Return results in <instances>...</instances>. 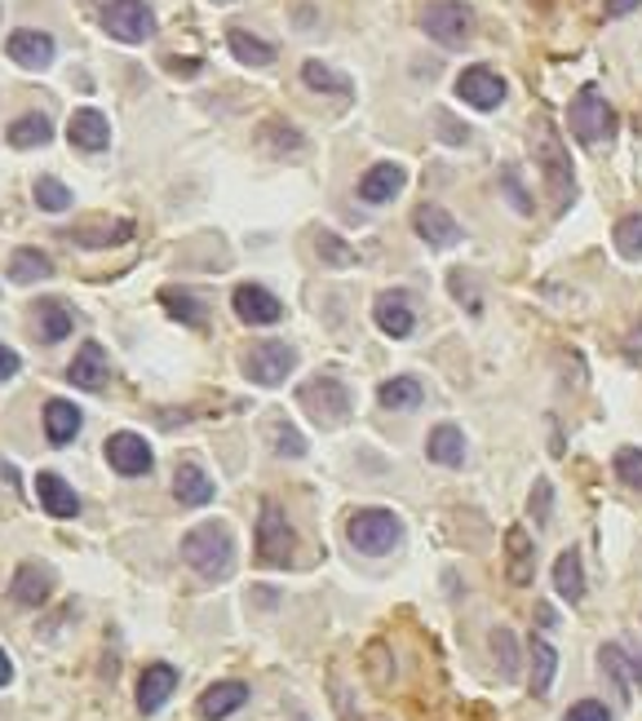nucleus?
I'll return each instance as SVG.
<instances>
[{"label": "nucleus", "instance_id": "1", "mask_svg": "<svg viewBox=\"0 0 642 721\" xmlns=\"http://www.w3.org/2000/svg\"><path fill=\"white\" fill-rule=\"evenodd\" d=\"M182 562L204 580H226L235 567V540L222 523H200L182 536Z\"/></svg>", "mask_w": 642, "mask_h": 721}, {"label": "nucleus", "instance_id": "2", "mask_svg": "<svg viewBox=\"0 0 642 721\" xmlns=\"http://www.w3.org/2000/svg\"><path fill=\"white\" fill-rule=\"evenodd\" d=\"M346 540H351V549H360L368 558H382L404 540V523H399L395 509H377V505L355 509L351 523H346Z\"/></svg>", "mask_w": 642, "mask_h": 721}, {"label": "nucleus", "instance_id": "3", "mask_svg": "<svg viewBox=\"0 0 642 721\" xmlns=\"http://www.w3.org/2000/svg\"><path fill=\"white\" fill-rule=\"evenodd\" d=\"M297 403L301 412H310L314 426H324V430H338L351 421V390L338 381V377H314L297 390Z\"/></svg>", "mask_w": 642, "mask_h": 721}, {"label": "nucleus", "instance_id": "4", "mask_svg": "<svg viewBox=\"0 0 642 721\" xmlns=\"http://www.w3.org/2000/svg\"><path fill=\"white\" fill-rule=\"evenodd\" d=\"M421 32L443 50H461L474 36V10L466 0H430L421 10Z\"/></svg>", "mask_w": 642, "mask_h": 721}, {"label": "nucleus", "instance_id": "5", "mask_svg": "<svg viewBox=\"0 0 642 721\" xmlns=\"http://www.w3.org/2000/svg\"><path fill=\"white\" fill-rule=\"evenodd\" d=\"M297 368V349L288 341H257L248 354H244V377L261 390H275L292 377Z\"/></svg>", "mask_w": 642, "mask_h": 721}, {"label": "nucleus", "instance_id": "6", "mask_svg": "<svg viewBox=\"0 0 642 721\" xmlns=\"http://www.w3.org/2000/svg\"><path fill=\"white\" fill-rule=\"evenodd\" d=\"M567 120H571V133H576L585 147L611 142V133H616V111L607 107V98H602L593 85H585V89L571 98Z\"/></svg>", "mask_w": 642, "mask_h": 721}, {"label": "nucleus", "instance_id": "7", "mask_svg": "<svg viewBox=\"0 0 642 721\" xmlns=\"http://www.w3.org/2000/svg\"><path fill=\"white\" fill-rule=\"evenodd\" d=\"M536 160H541L545 186L554 195V213H563L571 204V195H576V177H571V160H567V151H563V142H558V133L549 125H541V133H536Z\"/></svg>", "mask_w": 642, "mask_h": 721}, {"label": "nucleus", "instance_id": "8", "mask_svg": "<svg viewBox=\"0 0 642 721\" xmlns=\"http://www.w3.org/2000/svg\"><path fill=\"white\" fill-rule=\"evenodd\" d=\"M292 549H297V536H292L283 509L275 501H261V514H257V562L261 567H288Z\"/></svg>", "mask_w": 642, "mask_h": 721}, {"label": "nucleus", "instance_id": "9", "mask_svg": "<svg viewBox=\"0 0 642 721\" xmlns=\"http://www.w3.org/2000/svg\"><path fill=\"white\" fill-rule=\"evenodd\" d=\"M103 28L111 41H125V45H142L156 36V14L147 0H111L103 10Z\"/></svg>", "mask_w": 642, "mask_h": 721}, {"label": "nucleus", "instance_id": "10", "mask_svg": "<svg viewBox=\"0 0 642 721\" xmlns=\"http://www.w3.org/2000/svg\"><path fill=\"white\" fill-rule=\"evenodd\" d=\"M103 448H107V465H111L116 474H125V478H142V474H151V465H156L151 443H147L142 434H133V430L111 434Z\"/></svg>", "mask_w": 642, "mask_h": 721}, {"label": "nucleus", "instance_id": "11", "mask_svg": "<svg viewBox=\"0 0 642 721\" xmlns=\"http://www.w3.org/2000/svg\"><path fill=\"white\" fill-rule=\"evenodd\" d=\"M457 98L466 107H474V111H496L505 103V80L492 67H483V63L479 67H466L457 76Z\"/></svg>", "mask_w": 642, "mask_h": 721}, {"label": "nucleus", "instance_id": "12", "mask_svg": "<svg viewBox=\"0 0 642 721\" xmlns=\"http://www.w3.org/2000/svg\"><path fill=\"white\" fill-rule=\"evenodd\" d=\"M231 305H235V314H239L244 323H253V327H266V323H279V319H283V301H279L270 288H261V283H239L235 297H231Z\"/></svg>", "mask_w": 642, "mask_h": 721}, {"label": "nucleus", "instance_id": "13", "mask_svg": "<svg viewBox=\"0 0 642 721\" xmlns=\"http://www.w3.org/2000/svg\"><path fill=\"white\" fill-rule=\"evenodd\" d=\"M107 377H111V368H107V349H103V341H85V345L76 349V358H72V368H67V381H72L76 390L98 395V390L107 386Z\"/></svg>", "mask_w": 642, "mask_h": 721}, {"label": "nucleus", "instance_id": "14", "mask_svg": "<svg viewBox=\"0 0 642 721\" xmlns=\"http://www.w3.org/2000/svg\"><path fill=\"white\" fill-rule=\"evenodd\" d=\"M598 664H602V672L611 677V686H616L620 699H633V695L642 690V664H638L624 646H616V642L598 646Z\"/></svg>", "mask_w": 642, "mask_h": 721}, {"label": "nucleus", "instance_id": "15", "mask_svg": "<svg viewBox=\"0 0 642 721\" xmlns=\"http://www.w3.org/2000/svg\"><path fill=\"white\" fill-rule=\"evenodd\" d=\"M54 36L50 32H36V28H23V32H14L10 41H6V54L19 63V67H28V72H45L50 63H54Z\"/></svg>", "mask_w": 642, "mask_h": 721}, {"label": "nucleus", "instance_id": "16", "mask_svg": "<svg viewBox=\"0 0 642 721\" xmlns=\"http://www.w3.org/2000/svg\"><path fill=\"white\" fill-rule=\"evenodd\" d=\"M413 226H417V235L430 244V248H457L461 244V226H457V217L443 208V204H421L417 213H413Z\"/></svg>", "mask_w": 642, "mask_h": 721}, {"label": "nucleus", "instance_id": "17", "mask_svg": "<svg viewBox=\"0 0 642 721\" xmlns=\"http://www.w3.org/2000/svg\"><path fill=\"white\" fill-rule=\"evenodd\" d=\"M178 681H182V672L173 664H147V672L138 677V712L156 717L169 703V695L178 690Z\"/></svg>", "mask_w": 642, "mask_h": 721}, {"label": "nucleus", "instance_id": "18", "mask_svg": "<svg viewBox=\"0 0 642 721\" xmlns=\"http://www.w3.org/2000/svg\"><path fill=\"white\" fill-rule=\"evenodd\" d=\"M404 186H408V169L395 164V160H382L360 177V200L364 204H390Z\"/></svg>", "mask_w": 642, "mask_h": 721}, {"label": "nucleus", "instance_id": "19", "mask_svg": "<svg viewBox=\"0 0 642 721\" xmlns=\"http://www.w3.org/2000/svg\"><path fill=\"white\" fill-rule=\"evenodd\" d=\"M505 575L514 589H527L536 580V540L523 527L505 531Z\"/></svg>", "mask_w": 642, "mask_h": 721}, {"label": "nucleus", "instance_id": "20", "mask_svg": "<svg viewBox=\"0 0 642 721\" xmlns=\"http://www.w3.org/2000/svg\"><path fill=\"white\" fill-rule=\"evenodd\" d=\"M67 138H72L76 151L98 155V151L111 147V120H107L103 111H94V107H81V111L72 116V125H67Z\"/></svg>", "mask_w": 642, "mask_h": 721}, {"label": "nucleus", "instance_id": "21", "mask_svg": "<svg viewBox=\"0 0 642 721\" xmlns=\"http://www.w3.org/2000/svg\"><path fill=\"white\" fill-rule=\"evenodd\" d=\"M373 319H377V327H382L386 336H395V341L413 336V327H417L413 297H408V292H382L377 305H373Z\"/></svg>", "mask_w": 642, "mask_h": 721}, {"label": "nucleus", "instance_id": "22", "mask_svg": "<svg viewBox=\"0 0 642 721\" xmlns=\"http://www.w3.org/2000/svg\"><path fill=\"white\" fill-rule=\"evenodd\" d=\"M36 501H41V509L50 514V518H81V496H76V487L67 483V478H58V474H36Z\"/></svg>", "mask_w": 642, "mask_h": 721}, {"label": "nucleus", "instance_id": "23", "mask_svg": "<svg viewBox=\"0 0 642 721\" xmlns=\"http://www.w3.org/2000/svg\"><path fill=\"white\" fill-rule=\"evenodd\" d=\"M50 589H54V571L41 567V562H23L10 580V598L19 606H45L50 602Z\"/></svg>", "mask_w": 642, "mask_h": 721}, {"label": "nucleus", "instance_id": "24", "mask_svg": "<svg viewBox=\"0 0 642 721\" xmlns=\"http://www.w3.org/2000/svg\"><path fill=\"white\" fill-rule=\"evenodd\" d=\"M173 496H178L182 509H204L217 496V487H213V478L195 461H182L178 474H173Z\"/></svg>", "mask_w": 642, "mask_h": 721}, {"label": "nucleus", "instance_id": "25", "mask_svg": "<svg viewBox=\"0 0 642 721\" xmlns=\"http://www.w3.org/2000/svg\"><path fill=\"white\" fill-rule=\"evenodd\" d=\"M426 456H430L435 465H443V470H461V465H466V430L452 426V421L435 426L430 439H426Z\"/></svg>", "mask_w": 642, "mask_h": 721}, {"label": "nucleus", "instance_id": "26", "mask_svg": "<svg viewBox=\"0 0 642 721\" xmlns=\"http://www.w3.org/2000/svg\"><path fill=\"white\" fill-rule=\"evenodd\" d=\"M248 703V686L244 681H213L200 695V717L204 721H226L231 712H239Z\"/></svg>", "mask_w": 642, "mask_h": 721}, {"label": "nucleus", "instance_id": "27", "mask_svg": "<svg viewBox=\"0 0 642 721\" xmlns=\"http://www.w3.org/2000/svg\"><path fill=\"white\" fill-rule=\"evenodd\" d=\"M81 426H85V417H81L76 403H67V399H50L45 403V439L54 448H67L81 434Z\"/></svg>", "mask_w": 642, "mask_h": 721}, {"label": "nucleus", "instance_id": "28", "mask_svg": "<svg viewBox=\"0 0 642 721\" xmlns=\"http://www.w3.org/2000/svg\"><path fill=\"white\" fill-rule=\"evenodd\" d=\"M421 399H426V390H421L417 377H390V381L377 386V403H382L386 412H417Z\"/></svg>", "mask_w": 642, "mask_h": 721}, {"label": "nucleus", "instance_id": "29", "mask_svg": "<svg viewBox=\"0 0 642 721\" xmlns=\"http://www.w3.org/2000/svg\"><path fill=\"white\" fill-rule=\"evenodd\" d=\"M36 323H41V341H45V345L67 341V336H72V327H76L72 310H67L58 297H45V301L36 305Z\"/></svg>", "mask_w": 642, "mask_h": 721}, {"label": "nucleus", "instance_id": "30", "mask_svg": "<svg viewBox=\"0 0 642 721\" xmlns=\"http://www.w3.org/2000/svg\"><path fill=\"white\" fill-rule=\"evenodd\" d=\"M554 589L563 602H580L585 598V567H580V553L576 549H563L558 562H554Z\"/></svg>", "mask_w": 642, "mask_h": 721}, {"label": "nucleus", "instance_id": "31", "mask_svg": "<svg viewBox=\"0 0 642 721\" xmlns=\"http://www.w3.org/2000/svg\"><path fill=\"white\" fill-rule=\"evenodd\" d=\"M226 45H231V54H235L244 67H270V63H275V45L261 41V36H253V32H244V28H231V32H226Z\"/></svg>", "mask_w": 642, "mask_h": 721}, {"label": "nucleus", "instance_id": "32", "mask_svg": "<svg viewBox=\"0 0 642 721\" xmlns=\"http://www.w3.org/2000/svg\"><path fill=\"white\" fill-rule=\"evenodd\" d=\"M10 147H19V151H36V147H45L50 138H54V125H50V116H41V111H28V116H19L14 125H10Z\"/></svg>", "mask_w": 642, "mask_h": 721}, {"label": "nucleus", "instance_id": "33", "mask_svg": "<svg viewBox=\"0 0 642 721\" xmlns=\"http://www.w3.org/2000/svg\"><path fill=\"white\" fill-rule=\"evenodd\" d=\"M527 659H532V695H536V699H545V695H549V686H554V672H558V650H554L545 637H532Z\"/></svg>", "mask_w": 642, "mask_h": 721}, {"label": "nucleus", "instance_id": "34", "mask_svg": "<svg viewBox=\"0 0 642 721\" xmlns=\"http://www.w3.org/2000/svg\"><path fill=\"white\" fill-rule=\"evenodd\" d=\"M160 305H164L173 319H182L186 327H204V323H208L204 301H200L195 292H186V288H160Z\"/></svg>", "mask_w": 642, "mask_h": 721}, {"label": "nucleus", "instance_id": "35", "mask_svg": "<svg viewBox=\"0 0 642 721\" xmlns=\"http://www.w3.org/2000/svg\"><path fill=\"white\" fill-rule=\"evenodd\" d=\"M50 275H54V261L41 248H19L10 257V279L14 283H36V279H50Z\"/></svg>", "mask_w": 642, "mask_h": 721}, {"label": "nucleus", "instance_id": "36", "mask_svg": "<svg viewBox=\"0 0 642 721\" xmlns=\"http://www.w3.org/2000/svg\"><path fill=\"white\" fill-rule=\"evenodd\" d=\"M72 239H76L81 248H111V244L133 239V222H129V217H120V222H103L98 230H72Z\"/></svg>", "mask_w": 642, "mask_h": 721}, {"label": "nucleus", "instance_id": "37", "mask_svg": "<svg viewBox=\"0 0 642 721\" xmlns=\"http://www.w3.org/2000/svg\"><path fill=\"white\" fill-rule=\"evenodd\" d=\"M301 80L314 89V94H351V80L342 76V72H333V67H324V63H319V58H310L306 67H301Z\"/></svg>", "mask_w": 642, "mask_h": 721}, {"label": "nucleus", "instance_id": "38", "mask_svg": "<svg viewBox=\"0 0 642 721\" xmlns=\"http://www.w3.org/2000/svg\"><path fill=\"white\" fill-rule=\"evenodd\" d=\"M611 239H616V252H620L624 261H638V257H642V213H624V217L616 222Z\"/></svg>", "mask_w": 642, "mask_h": 721}, {"label": "nucleus", "instance_id": "39", "mask_svg": "<svg viewBox=\"0 0 642 721\" xmlns=\"http://www.w3.org/2000/svg\"><path fill=\"white\" fill-rule=\"evenodd\" d=\"M314 248H319V257H324L333 270H346V266H355V261H360V252H355V248H351L342 235H333V230H319Z\"/></svg>", "mask_w": 642, "mask_h": 721}, {"label": "nucleus", "instance_id": "40", "mask_svg": "<svg viewBox=\"0 0 642 721\" xmlns=\"http://www.w3.org/2000/svg\"><path fill=\"white\" fill-rule=\"evenodd\" d=\"M492 655H496V664H501V677L514 681V677H518V642H514L510 628H496V633H492Z\"/></svg>", "mask_w": 642, "mask_h": 721}, {"label": "nucleus", "instance_id": "41", "mask_svg": "<svg viewBox=\"0 0 642 721\" xmlns=\"http://www.w3.org/2000/svg\"><path fill=\"white\" fill-rule=\"evenodd\" d=\"M611 470H616V478H620L624 487L642 492V448H620V452L611 456Z\"/></svg>", "mask_w": 642, "mask_h": 721}, {"label": "nucleus", "instance_id": "42", "mask_svg": "<svg viewBox=\"0 0 642 721\" xmlns=\"http://www.w3.org/2000/svg\"><path fill=\"white\" fill-rule=\"evenodd\" d=\"M261 142H270L275 155H288V151H301V147H306V138H301L292 125H283V120H270V125L261 129Z\"/></svg>", "mask_w": 642, "mask_h": 721}, {"label": "nucleus", "instance_id": "43", "mask_svg": "<svg viewBox=\"0 0 642 721\" xmlns=\"http://www.w3.org/2000/svg\"><path fill=\"white\" fill-rule=\"evenodd\" d=\"M32 195H36V204H41L45 213H67V208H72V191H67L58 177H41Z\"/></svg>", "mask_w": 642, "mask_h": 721}, {"label": "nucleus", "instance_id": "44", "mask_svg": "<svg viewBox=\"0 0 642 721\" xmlns=\"http://www.w3.org/2000/svg\"><path fill=\"white\" fill-rule=\"evenodd\" d=\"M270 443H275V452H279V456H292V461H301V456H306V439H301V434H297L288 421H275V426H270Z\"/></svg>", "mask_w": 642, "mask_h": 721}, {"label": "nucleus", "instance_id": "45", "mask_svg": "<svg viewBox=\"0 0 642 721\" xmlns=\"http://www.w3.org/2000/svg\"><path fill=\"white\" fill-rule=\"evenodd\" d=\"M527 509H532L536 527H545V523L554 518V483H549V478H536V487H532V496H527Z\"/></svg>", "mask_w": 642, "mask_h": 721}, {"label": "nucleus", "instance_id": "46", "mask_svg": "<svg viewBox=\"0 0 642 721\" xmlns=\"http://www.w3.org/2000/svg\"><path fill=\"white\" fill-rule=\"evenodd\" d=\"M563 721H611V712H607V703H598V699H580V703H571V708L563 712Z\"/></svg>", "mask_w": 642, "mask_h": 721}, {"label": "nucleus", "instance_id": "47", "mask_svg": "<svg viewBox=\"0 0 642 721\" xmlns=\"http://www.w3.org/2000/svg\"><path fill=\"white\" fill-rule=\"evenodd\" d=\"M19 368H23V358H19V349H10V345H0V381H10V377H19Z\"/></svg>", "mask_w": 642, "mask_h": 721}, {"label": "nucleus", "instance_id": "48", "mask_svg": "<svg viewBox=\"0 0 642 721\" xmlns=\"http://www.w3.org/2000/svg\"><path fill=\"white\" fill-rule=\"evenodd\" d=\"M505 186H510V204H514L518 213H532V204H527V195H523V186H518L514 169H505Z\"/></svg>", "mask_w": 642, "mask_h": 721}, {"label": "nucleus", "instance_id": "49", "mask_svg": "<svg viewBox=\"0 0 642 721\" xmlns=\"http://www.w3.org/2000/svg\"><path fill=\"white\" fill-rule=\"evenodd\" d=\"M638 6H642V0H607L602 14H607V19H624V14H633Z\"/></svg>", "mask_w": 642, "mask_h": 721}, {"label": "nucleus", "instance_id": "50", "mask_svg": "<svg viewBox=\"0 0 642 721\" xmlns=\"http://www.w3.org/2000/svg\"><path fill=\"white\" fill-rule=\"evenodd\" d=\"M14 681V664H10V655L0 650V686H10Z\"/></svg>", "mask_w": 642, "mask_h": 721}]
</instances>
